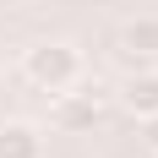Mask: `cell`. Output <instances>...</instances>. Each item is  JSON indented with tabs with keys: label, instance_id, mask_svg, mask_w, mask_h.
Segmentation results:
<instances>
[{
	"label": "cell",
	"instance_id": "6da1fadb",
	"mask_svg": "<svg viewBox=\"0 0 158 158\" xmlns=\"http://www.w3.org/2000/svg\"><path fill=\"white\" fill-rule=\"evenodd\" d=\"M22 82L38 93H65L71 82H82V55L77 44H33L22 55Z\"/></svg>",
	"mask_w": 158,
	"mask_h": 158
},
{
	"label": "cell",
	"instance_id": "7a4b0ae2",
	"mask_svg": "<svg viewBox=\"0 0 158 158\" xmlns=\"http://www.w3.org/2000/svg\"><path fill=\"white\" fill-rule=\"evenodd\" d=\"M98 114H104V87L98 82H71L65 93H49V126L65 131V136L93 131Z\"/></svg>",
	"mask_w": 158,
	"mask_h": 158
},
{
	"label": "cell",
	"instance_id": "3957f363",
	"mask_svg": "<svg viewBox=\"0 0 158 158\" xmlns=\"http://www.w3.org/2000/svg\"><path fill=\"white\" fill-rule=\"evenodd\" d=\"M114 44H120V60H131V65H158V16H131Z\"/></svg>",
	"mask_w": 158,
	"mask_h": 158
},
{
	"label": "cell",
	"instance_id": "277c9868",
	"mask_svg": "<svg viewBox=\"0 0 158 158\" xmlns=\"http://www.w3.org/2000/svg\"><path fill=\"white\" fill-rule=\"evenodd\" d=\"M120 104H126V114H131V120L158 114V65H131L126 87H120Z\"/></svg>",
	"mask_w": 158,
	"mask_h": 158
},
{
	"label": "cell",
	"instance_id": "5b68a950",
	"mask_svg": "<svg viewBox=\"0 0 158 158\" xmlns=\"http://www.w3.org/2000/svg\"><path fill=\"white\" fill-rule=\"evenodd\" d=\"M0 158H44V131L33 120H6L0 126Z\"/></svg>",
	"mask_w": 158,
	"mask_h": 158
},
{
	"label": "cell",
	"instance_id": "8992f818",
	"mask_svg": "<svg viewBox=\"0 0 158 158\" xmlns=\"http://www.w3.org/2000/svg\"><path fill=\"white\" fill-rule=\"evenodd\" d=\"M136 136H142V147L158 158V114H142V120H136Z\"/></svg>",
	"mask_w": 158,
	"mask_h": 158
}]
</instances>
